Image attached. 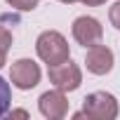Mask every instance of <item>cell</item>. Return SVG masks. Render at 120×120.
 Instances as JSON below:
<instances>
[{
    "label": "cell",
    "instance_id": "6da1fadb",
    "mask_svg": "<svg viewBox=\"0 0 120 120\" xmlns=\"http://www.w3.org/2000/svg\"><path fill=\"white\" fill-rule=\"evenodd\" d=\"M35 52L47 66H56V64L66 61V59H71L68 40L59 31H42L35 40Z\"/></svg>",
    "mask_w": 120,
    "mask_h": 120
},
{
    "label": "cell",
    "instance_id": "7a4b0ae2",
    "mask_svg": "<svg viewBox=\"0 0 120 120\" xmlns=\"http://www.w3.org/2000/svg\"><path fill=\"white\" fill-rule=\"evenodd\" d=\"M82 111L92 120H113L118 115V99L111 92H92L82 99Z\"/></svg>",
    "mask_w": 120,
    "mask_h": 120
},
{
    "label": "cell",
    "instance_id": "3957f363",
    "mask_svg": "<svg viewBox=\"0 0 120 120\" xmlns=\"http://www.w3.org/2000/svg\"><path fill=\"white\" fill-rule=\"evenodd\" d=\"M47 75H49V82L56 90H64V92H75L82 82V71L71 59H66V61L56 64V66H49Z\"/></svg>",
    "mask_w": 120,
    "mask_h": 120
},
{
    "label": "cell",
    "instance_id": "277c9868",
    "mask_svg": "<svg viewBox=\"0 0 120 120\" xmlns=\"http://www.w3.org/2000/svg\"><path fill=\"white\" fill-rule=\"evenodd\" d=\"M40 66L33 61V59H17L10 68V80L17 90H33L40 82Z\"/></svg>",
    "mask_w": 120,
    "mask_h": 120
},
{
    "label": "cell",
    "instance_id": "5b68a950",
    "mask_svg": "<svg viewBox=\"0 0 120 120\" xmlns=\"http://www.w3.org/2000/svg\"><path fill=\"white\" fill-rule=\"evenodd\" d=\"M73 38H75V42L78 45H82L85 49L87 47H94V45H99L101 42V38H104V28H101V24L94 19V17H78L75 21H73Z\"/></svg>",
    "mask_w": 120,
    "mask_h": 120
},
{
    "label": "cell",
    "instance_id": "8992f818",
    "mask_svg": "<svg viewBox=\"0 0 120 120\" xmlns=\"http://www.w3.org/2000/svg\"><path fill=\"white\" fill-rule=\"evenodd\" d=\"M38 108H40V113H42L47 120H61V118H66V113H68V99H66V92L54 87V90L40 94Z\"/></svg>",
    "mask_w": 120,
    "mask_h": 120
},
{
    "label": "cell",
    "instance_id": "52a82bcc",
    "mask_svg": "<svg viewBox=\"0 0 120 120\" xmlns=\"http://www.w3.org/2000/svg\"><path fill=\"white\" fill-rule=\"evenodd\" d=\"M113 64H115V59H113V49L106 47V45H94V47H87L85 52V66L90 73L94 75H106L113 71Z\"/></svg>",
    "mask_w": 120,
    "mask_h": 120
},
{
    "label": "cell",
    "instance_id": "ba28073f",
    "mask_svg": "<svg viewBox=\"0 0 120 120\" xmlns=\"http://www.w3.org/2000/svg\"><path fill=\"white\" fill-rule=\"evenodd\" d=\"M10 104H12V90H10V82H7L5 78H0V118L10 111Z\"/></svg>",
    "mask_w": 120,
    "mask_h": 120
},
{
    "label": "cell",
    "instance_id": "9c48e42d",
    "mask_svg": "<svg viewBox=\"0 0 120 120\" xmlns=\"http://www.w3.org/2000/svg\"><path fill=\"white\" fill-rule=\"evenodd\" d=\"M5 3L19 12H33L38 7V0H5Z\"/></svg>",
    "mask_w": 120,
    "mask_h": 120
},
{
    "label": "cell",
    "instance_id": "30bf717a",
    "mask_svg": "<svg viewBox=\"0 0 120 120\" xmlns=\"http://www.w3.org/2000/svg\"><path fill=\"white\" fill-rule=\"evenodd\" d=\"M108 19H111V24H113V28H118L120 31V0L108 10Z\"/></svg>",
    "mask_w": 120,
    "mask_h": 120
},
{
    "label": "cell",
    "instance_id": "8fae6325",
    "mask_svg": "<svg viewBox=\"0 0 120 120\" xmlns=\"http://www.w3.org/2000/svg\"><path fill=\"white\" fill-rule=\"evenodd\" d=\"M0 47H3V49H10L12 47V33L5 26H0Z\"/></svg>",
    "mask_w": 120,
    "mask_h": 120
},
{
    "label": "cell",
    "instance_id": "7c38bea8",
    "mask_svg": "<svg viewBox=\"0 0 120 120\" xmlns=\"http://www.w3.org/2000/svg\"><path fill=\"white\" fill-rule=\"evenodd\" d=\"M82 5H87V7H99V5H104L106 0H80Z\"/></svg>",
    "mask_w": 120,
    "mask_h": 120
},
{
    "label": "cell",
    "instance_id": "4fadbf2b",
    "mask_svg": "<svg viewBox=\"0 0 120 120\" xmlns=\"http://www.w3.org/2000/svg\"><path fill=\"white\" fill-rule=\"evenodd\" d=\"M7 64V49H3V47H0V68H3Z\"/></svg>",
    "mask_w": 120,
    "mask_h": 120
},
{
    "label": "cell",
    "instance_id": "5bb4252c",
    "mask_svg": "<svg viewBox=\"0 0 120 120\" xmlns=\"http://www.w3.org/2000/svg\"><path fill=\"white\" fill-rule=\"evenodd\" d=\"M10 115H12V118H28V113H26V111H21V108H17V111H12Z\"/></svg>",
    "mask_w": 120,
    "mask_h": 120
},
{
    "label": "cell",
    "instance_id": "9a60e30c",
    "mask_svg": "<svg viewBox=\"0 0 120 120\" xmlns=\"http://www.w3.org/2000/svg\"><path fill=\"white\" fill-rule=\"evenodd\" d=\"M59 3H64V5H73V3H78V0H59Z\"/></svg>",
    "mask_w": 120,
    "mask_h": 120
},
{
    "label": "cell",
    "instance_id": "2e32d148",
    "mask_svg": "<svg viewBox=\"0 0 120 120\" xmlns=\"http://www.w3.org/2000/svg\"><path fill=\"white\" fill-rule=\"evenodd\" d=\"M38 3H40V0H38Z\"/></svg>",
    "mask_w": 120,
    "mask_h": 120
}]
</instances>
